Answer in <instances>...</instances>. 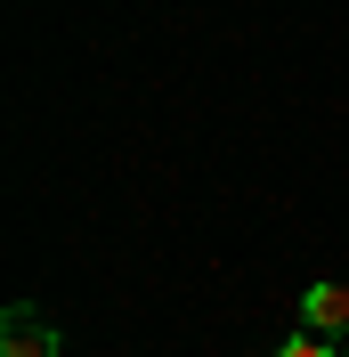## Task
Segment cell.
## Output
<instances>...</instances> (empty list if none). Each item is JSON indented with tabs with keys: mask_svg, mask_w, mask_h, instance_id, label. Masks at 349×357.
<instances>
[{
	"mask_svg": "<svg viewBox=\"0 0 349 357\" xmlns=\"http://www.w3.org/2000/svg\"><path fill=\"white\" fill-rule=\"evenodd\" d=\"M57 349H66V333H57L33 301H17V309L0 317V357H57Z\"/></svg>",
	"mask_w": 349,
	"mask_h": 357,
	"instance_id": "cell-1",
	"label": "cell"
},
{
	"mask_svg": "<svg viewBox=\"0 0 349 357\" xmlns=\"http://www.w3.org/2000/svg\"><path fill=\"white\" fill-rule=\"evenodd\" d=\"M301 333L349 341V284H309V292H301Z\"/></svg>",
	"mask_w": 349,
	"mask_h": 357,
	"instance_id": "cell-2",
	"label": "cell"
},
{
	"mask_svg": "<svg viewBox=\"0 0 349 357\" xmlns=\"http://www.w3.org/2000/svg\"><path fill=\"white\" fill-rule=\"evenodd\" d=\"M276 357H341V341H317V333H292Z\"/></svg>",
	"mask_w": 349,
	"mask_h": 357,
	"instance_id": "cell-3",
	"label": "cell"
},
{
	"mask_svg": "<svg viewBox=\"0 0 349 357\" xmlns=\"http://www.w3.org/2000/svg\"><path fill=\"white\" fill-rule=\"evenodd\" d=\"M341 357H349V341H341Z\"/></svg>",
	"mask_w": 349,
	"mask_h": 357,
	"instance_id": "cell-4",
	"label": "cell"
}]
</instances>
